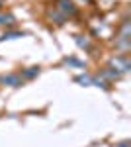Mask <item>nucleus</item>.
<instances>
[{
	"label": "nucleus",
	"mask_w": 131,
	"mask_h": 147,
	"mask_svg": "<svg viewBox=\"0 0 131 147\" xmlns=\"http://www.w3.org/2000/svg\"><path fill=\"white\" fill-rule=\"evenodd\" d=\"M47 18H49L51 22L59 24V26H63V24L67 22V16H63V14L57 10V8H49V10H47Z\"/></svg>",
	"instance_id": "5"
},
{
	"label": "nucleus",
	"mask_w": 131,
	"mask_h": 147,
	"mask_svg": "<svg viewBox=\"0 0 131 147\" xmlns=\"http://www.w3.org/2000/svg\"><path fill=\"white\" fill-rule=\"evenodd\" d=\"M24 32H4V34L0 35V43L2 41H8V39H16V37H24Z\"/></svg>",
	"instance_id": "9"
},
{
	"label": "nucleus",
	"mask_w": 131,
	"mask_h": 147,
	"mask_svg": "<svg viewBox=\"0 0 131 147\" xmlns=\"http://www.w3.org/2000/svg\"><path fill=\"white\" fill-rule=\"evenodd\" d=\"M0 2H2V0H0Z\"/></svg>",
	"instance_id": "14"
},
{
	"label": "nucleus",
	"mask_w": 131,
	"mask_h": 147,
	"mask_svg": "<svg viewBox=\"0 0 131 147\" xmlns=\"http://www.w3.org/2000/svg\"><path fill=\"white\" fill-rule=\"evenodd\" d=\"M116 45L120 47V49H127V47H129V22H123L120 37L116 39Z\"/></svg>",
	"instance_id": "3"
},
{
	"label": "nucleus",
	"mask_w": 131,
	"mask_h": 147,
	"mask_svg": "<svg viewBox=\"0 0 131 147\" xmlns=\"http://www.w3.org/2000/svg\"><path fill=\"white\" fill-rule=\"evenodd\" d=\"M75 41H77V45L80 49H90V41H88L84 35H75Z\"/></svg>",
	"instance_id": "11"
},
{
	"label": "nucleus",
	"mask_w": 131,
	"mask_h": 147,
	"mask_svg": "<svg viewBox=\"0 0 131 147\" xmlns=\"http://www.w3.org/2000/svg\"><path fill=\"white\" fill-rule=\"evenodd\" d=\"M118 147H129V143H127V141H121V143H120Z\"/></svg>",
	"instance_id": "13"
},
{
	"label": "nucleus",
	"mask_w": 131,
	"mask_h": 147,
	"mask_svg": "<svg viewBox=\"0 0 131 147\" xmlns=\"http://www.w3.org/2000/svg\"><path fill=\"white\" fill-rule=\"evenodd\" d=\"M110 69H114V71H118L120 75H123V73H127L131 69V63L125 55H116V57L110 59Z\"/></svg>",
	"instance_id": "1"
},
{
	"label": "nucleus",
	"mask_w": 131,
	"mask_h": 147,
	"mask_svg": "<svg viewBox=\"0 0 131 147\" xmlns=\"http://www.w3.org/2000/svg\"><path fill=\"white\" fill-rule=\"evenodd\" d=\"M63 63H65V65H69V67H77V69H82V67H84V63H82L80 59H77V57H65V59H63Z\"/></svg>",
	"instance_id": "10"
},
{
	"label": "nucleus",
	"mask_w": 131,
	"mask_h": 147,
	"mask_svg": "<svg viewBox=\"0 0 131 147\" xmlns=\"http://www.w3.org/2000/svg\"><path fill=\"white\" fill-rule=\"evenodd\" d=\"M75 82L82 84V86H90V84H92V75H88V73L77 75V77H75Z\"/></svg>",
	"instance_id": "8"
},
{
	"label": "nucleus",
	"mask_w": 131,
	"mask_h": 147,
	"mask_svg": "<svg viewBox=\"0 0 131 147\" xmlns=\"http://www.w3.org/2000/svg\"><path fill=\"white\" fill-rule=\"evenodd\" d=\"M0 82L16 88V86H22L24 79L20 77V73H8V75H0Z\"/></svg>",
	"instance_id": "4"
},
{
	"label": "nucleus",
	"mask_w": 131,
	"mask_h": 147,
	"mask_svg": "<svg viewBox=\"0 0 131 147\" xmlns=\"http://www.w3.org/2000/svg\"><path fill=\"white\" fill-rule=\"evenodd\" d=\"M39 75V67H28V69H24L22 71V79H28V80H32V79H35Z\"/></svg>",
	"instance_id": "7"
},
{
	"label": "nucleus",
	"mask_w": 131,
	"mask_h": 147,
	"mask_svg": "<svg viewBox=\"0 0 131 147\" xmlns=\"http://www.w3.org/2000/svg\"><path fill=\"white\" fill-rule=\"evenodd\" d=\"M55 8L61 12L63 16H67V18L77 14V6H75L73 0H57V2H55Z\"/></svg>",
	"instance_id": "2"
},
{
	"label": "nucleus",
	"mask_w": 131,
	"mask_h": 147,
	"mask_svg": "<svg viewBox=\"0 0 131 147\" xmlns=\"http://www.w3.org/2000/svg\"><path fill=\"white\" fill-rule=\"evenodd\" d=\"M102 77H106V79H120L121 75L120 73H118V71H114V69H104V71H102Z\"/></svg>",
	"instance_id": "12"
},
{
	"label": "nucleus",
	"mask_w": 131,
	"mask_h": 147,
	"mask_svg": "<svg viewBox=\"0 0 131 147\" xmlns=\"http://www.w3.org/2000/svg\"><path fill=\"white\" fill-rule=\"evenodd\" d=\"M16 22V16L12 12H0V26H12Z\"/></svg>",
	"instance_id": "6"
}]
</instances>
